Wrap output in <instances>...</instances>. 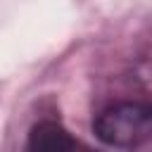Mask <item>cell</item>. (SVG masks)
<instances>
[{"label": "cell", "instance_id": "6da1fadb", "mask_svg": "<svg viewBox=\"0 0 152 152\" xmlns=\"http://www.w3.org/2000/svg\"><path fill=\"white\" fill-rule=\"evenodd\" d=\"M95 135L112 147H138L152 140V107L142 102H116L97 114Z\"/></svg>", "mask_w": 152, "mask_h": 152}, {"label": "cell", "instance_id": "7a4b0ae2", "mask_svg": "<svg viewBox=\"0 0 152 152\" xmlns=\"http://www.w3.org/2000/svg\"><path fill=\"white\" fill-rule=\"evenodd\" d=\"M26 152H78V142L55 121H40L31 128Z\"/></svg>", "mask_w": 152, "mask_h": 152}]
</instances>
